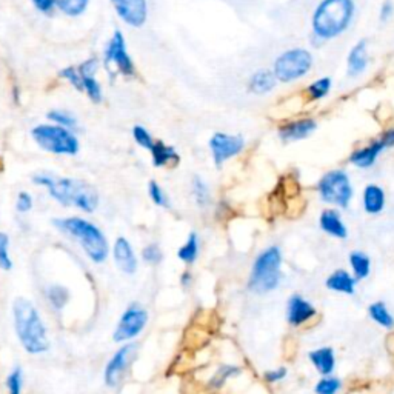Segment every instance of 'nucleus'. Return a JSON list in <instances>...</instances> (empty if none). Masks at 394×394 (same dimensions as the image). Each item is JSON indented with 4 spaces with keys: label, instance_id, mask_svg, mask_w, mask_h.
Here are the masks:
<instances>
[{
    "label": "nucleus",
    "instance_id": "nucleus-14",
    "mask_svg": "<svg viewBox=\"0 0 394 394\" xmlns=\"http://www.w3.org/2000/svg\"><path fill=\"white\" fill-rule=\"evenodd\" d=\"M96 71H97L96 59H90V60L84 62V64L79 68V74H80V79H82L84 90L86 91V95L90 96L93 102L99 103L100 100H102V90H100V85L96 82V79H95Z\"/></svg>",
    "mask_w": 394,
    "mask_h": 394
},
{
    "label": "nucleus",
    "instance_id": "nucleus-41",
    "mask_svg": "<svg viewBox=\"0 0 394 394\" xmlns=\"http://www.w3.org/2000/svg\"><path fill=\"white\" fill-rule=\"evenodd\" d=\"M17 210L21 212H27L31 210V206H33V199L28 195V193H21L17 197Z\"/></svg>",
    "mask_w": 394,
    "mask_h": 394
},
{
    "label": "nucleus",
    "instance_id": "nucleus-35",
    "mask_svg": "<svg viewBox=\"0 0 394 394\" xmlns=\"http://www.w3.org/2000/svg\"><path fill=\"white\" fill-rule=\"evenodd\" d=\"M339 389H341L339 379L327 378V379L319 380V384L316 385V393L317 394H336Z\"/></svg>",
    "mask_w": 394,
    "mask_h": 394
},
{
    "label": "nucleus",
    "instance_id": "nucleus-42",
    "mask_svg": "<svg viewBox=\"0 0 394 394\" xmlns=\"http://www.w3.org/2000/svg\"><path fill=\"white\" fill-rule=\"evenodd\" d=\"M286 376V370L285 368H279V370H273V371H267L265 373V380L270 384L274 382H279V380H282Z\"/></svg>",
    "mask_w": 394,
    "mask_h": 394
},
{
    "label": "nucleus",
    "instance_id": "nucleus-25",
    "mask_svg": "<svg viewBox=\"0 0 394 394\" xmlns=\"http://www.w3.org/2000/svg\"><path fill=\"white\" fill-rule=\"evenodd\" d=\"M354 285L356 280L343 270L334 271L327 279V286L330 290L337 293H345V295H354Z\"/></svg>",
    "mask_w": 394,
    "mask_h": 394
},
{
    "label": "nucleus",
    "instance_id": "nucleus-7",
    "mask_svg": "<svg viewBox=\"0 0 394 394\" xmlns=\"http://www.w3.org/2000/svg\"><path fill=\"white\" fill-rule=\"evenodd\" d=\"M312 65L311 54L304 48L288 49L279 56L274 62L273 74L278 80L284 84L295 82V80L308 74Z\"/></svg>",
    "mask_w": 394,
    "mask_h": 394
},
{
    "label": "nucleus",
    "instance_id": "nucleus-38",
    "mask_svg": "<svg viewBox=\"0 0 394 394\" xmlns=\"http://www.w3.org/2000/svg\"><path fill=\"white\" fill-rule=\"evenodd\" d=\"M148 193H149V197H151L153 202L159 206H168V197L165 196L164 190L160 188L159 184L156 182H149L148 186Z\"/></svg>",
    "mask_w": 394,
    "mask_h": 394
},
{
    "label": "nucleus",
    "instance_id": "nucleus-1",
    "mask_svg": "<svg viewBox=\"0 0 394 394\" xmlns=\"http://www.w3.org/2000/svg\"><path fill=\"white\" fill-rule=\"evenodd\" d=\"M14 327L19 341L29 354H42L48 352L49 341L39 311L28 299L17 297L12 304Z\"/></svg>",
    "mask_w": 394,
    "mask_h": 394
},
{
    "label": "nucleus",
    "instance_id": "nucleus-18",
    "mask_svg": "<svg viewBox=\"0 0 394 394\" xmlns=\"http://www.w3.org/2000/svg\"><path fill=\"white\" fill-rule=\"evenodd\" d=\"M385 149V145L382 140H373L370 145L365 148H360L358 151H354L349 156V162L358 168H371L374 165V162L378 160L379 154Z\"/></svg>",
    "mask_w": 394,
    "mask_h": 394
},
{
    "label": "nucleus",
    "instance_id": "nucleus-46",
    "mask_svg": "<svg viewBox=\"0 0 394 394\" xmlns=\"http://www.w3.org/2000/svg\"><path fill=\"white\" fill-rule=\"evenodd\" d=\"M184 285H188V280H190V274L186 273V274H184Z\"/></svg>",
    "mask_w": 394,
    "mask_h": 394
},
{
    "label": "nucleus",
    "instance_id": "nucleus-20",
    "mask_svg": "<svg viewBox=\"0 0 394 394\" xmlns=\"http://www.w3.org/2000/svg\"><path fill=\"white\" fill-rule=\"evenodd\" d=\"M321 228L331 236L337 237V239H345L348 236V231L345 223L342 222L339 212L334 210H325L321 214Z\"/></svg>",
    "mask_w": 394,
    "mask_h": 394
},
{
    "label": "nucleus",
    "instance_id": "nucleus-30",
    "mask_svg": "<svg viewBox=\"0 0 394 394\" xmlns=\"http://www.w3.org/2000/svg\"><path fill=\"white\" fill-rule=\"evenodd\" d=\"M330 90H331V79L322 77V79H317L316 82H312L308 86V95L311 100H319L327 96Z\"/></svg>",
    "mask_w": 394,
    "mask_h": 394
},
{
    "label": "nucleus",
    "instance_id": "nucleus-6",
    "mask_svg": "<svg viewBox=\"0 0 394 394\" xmlns=\"http://www.w3.org/2000/svg\"><path fill=\"white\" fill-rule=\"evenodd\" d=\"M31 134H33V139L49 153L74 156L79 151L77 139L64 127L39 125L31 131Z\"/></svg>",
    "mask_w": 394,
    "mask_h": 394
},
{
    "label": "nucleus",
    "instance_id": "nucleus-19",
    "mask_svg": "<svg viewBox=\"0 0 394 394\" xmlns=\"http://www.w3.org/2000/svg\"><path fill=\"white\" fill-rule=\"evenodd\" d=\"M368 56H367V40L356 43L348 54V76L356 77L367 70Z\"/></svg>",
    "mask_w": 394,
    "mask_h": 394
},
{
    "label": "nucleus",
    "instance_id": "nucleus-12",
    "mask_svg": "<svg viewBox=\"0 0 394 394\" xmlns=\"http://www.w3.org/2000/svg\"><path fill=\"white\" fill-rule=\"evenodd\" d=\"M137 349L136 343H128V345H123L119 352L112 356L111 360L108 362V365L105 368V384L108 386H116L123 376L125 370H127L128 364L131 362L134 353Z\"/></svg>",
    "mask_w": 394,
    "mask_h": 394
},
{
    "label": "nucleus",
    "instance_id": "nucleus-40",
    "mask_svg": "<svg viewBox=\"0 0 394 394\" xmlns=\"http://www.w3.org/2000/svg\"><path fill=\"white\" fill-rule=\"evenodd\" d=\"M60 76L66 79L71 85L76 86L77 91H84V85H82V79H80V74H79V71L74 70L73 66L65 68L64 71H60Z\"/></svg>",
    "mask_w": 394,
    "mask_h": 394
},
{
    "label": "nucleus",
    "instance_id": "nucleus-5",
    "mask_svg": "<svg viewBox=\"0 0 394 394\" xmlns=\"http://www.w3.org/2000/svg\"><path fill=\"white\" fill-rule=\"evenodd\" d=\"M280 264H282V254L278 247H270L260 253L249 276V290L262 295L276 288L280 280Z\"/></svg>",
    "mask_w": 394,
    "mask_h": 394
},
{
    "label": "nucleus",
    "instance_id": "nucleus-33",
    "mask_svg": "<svg viewBox=\"0 0 394 394\" xmlns=\"http://www.w3.org/2000/svg\"><path fill=\"white\" fill-rule=\"evenodd\" d=\"M8 247H10L8 236H6L5 233H0V268L5 271H10L12 268Z\"/></svg>",
    "mask_w": 394,
    "mask_h": 394
},
{
    "label": "nucleus",
    "instance_id": "nucleus-10",
    "mask_svg": "<svg viewBox=\"0 0 394 394\" xmlns=\"http://www.w3.org/2000/svg\"><path fill=\"white\" fill-rule=\"evenodd\" d=\"M245 142H243L242 136H233L225 133H216L212 134L210 139V149L212 154V160L217 167H221L223 162L234 158L239 154Z\"/></svg>",
    "mask_w": 394,
    "mask_h": 394
},
{
    "label": "nucleus",
    "instance_id": "nucleus-36",
    "mask_svg": "<svg viewBox=\"0 0 394 394\" xmlns=\"http://www.w3.org/2000/svg\"><path fill=\"white\" fill-rule=\"evenodd\" d=\"M133 137H134V140L139 143L140 147L147 148V149H151L153 143H154L153 137L145 128L140 127V125H136V127L133 128Z\"/></svg>",
    "mask_w": 394,
    "mask_h": 394
},
{
    "label": "nucleus",
    "instance_id": "nucleus-15",
    "mask_svg": "<svg viewBox=\"0 0 394 394\" xmlns=\"http://www.w3.org/2000/svg\"><path fill=\"white\" fill-rule=\"evenodd\" d=\"M112 254H114V260L117 267L121 268L123 273L127 274H134L137 270V259L136 254L131 248L130 242L125 239V237H119L114 243V249H112Z\"/></svg>",
    "mask_w": 394,
    "mask_h": 394
},
{
    "label": "nucleus",
    "instance_id": "nucleus-17",
    "mask_svg": "<svg viewBox=\"0 0 394 394\" xmlns=\"http://www.w3.org/2000/svg\"><path fill=\"white\" fill-rule=\"evenodd\" d=\"M316 316V310L310 302H306L305 299L300 296H293L288 302V322L295 327H299L305 322H308L310 319Z\"/></svg>",
    "mask_w": 394,
    "mask_h": 394
},
{
    "label": "nucleus",
    "instance_id": "nucleus-11",
    "mask_svg": "<svg viewBox=\"0 0 394 394\" xmlns=\"http://www.w3.org/2000/svg\"><path fill=\"white\" fill-rule=\"evenodd\" d=\"M106 60L112 62L123 76H134L136 68L127 51L125 37L121 31H116L114 36L111 37V40L108 43V49H106Z\"/></svg>",
    "mask_w": 394,
    "mask_h": 394
},
{
    "label": "nucleus",
    "instance_id": "nucleus-29",
    "mask_svg": "<svg viewBox=\"0 0 394 394\" xmlns=\"http://www.w3.org/2000/svg\"><path fill=\"white\" fill-rule=\"evenodd\" d=\"M54 3L68 16H80L86 10L88 0H54Z\"/></svg>",
    "mask_w": 394,
    "mask_h": 394
},
{
    "label": "nucleus",
    "instance_id": "nucleus-34",
    "mask_svg": "<svg viewBox=\"0 0 394 394\" xmlns=\"http://www.w3.org/2000/svg\"><path fill=\"white\" fill-rule=\"evenodd\" d=\"M22 370L21 368H14L11 371V374L6 379V386H8V393L10 394H21L22 393Z\"/></svg>",
    "mask_w": 394,
    "mask_h": 394
},
{
    "label": "nucleus",
    "instance_id": "nucleus-8",
    "mask_svg": "<svg viewBox=\"0 0 394 394\" xmlns=\"http://www.w3.org/2000/svg\"><path fill=\"white\" fill-rule=\"evenodd\" d=\"M319 195L323 202L347 208L353 197V186L345 171L334 170L325 174L319 182Z\"/></svg>",
    "mask_w": 394,
    "mask_h": 394
},
{
    "label": "nucleus",
    "instance_id": "nucleus-45",
    "mask_svg": "<svg viewBox=\"0 0 394 394\" xmlns=\"http://www.w3.org/2000/svg\"><path fill=\"white\" fill-rule=\"evenodd\" d=\"M380 140H382V143L385 145V149L393 148L394 147V128L386 130L382 134V137H380Z\"/></svg>",
    "mask_w": 394,
    "mask_h": 394
},
{
    "label": "nucleus",
    "instance_id": "nucleus-22",
    "mask_svg": "<svg viewBox=\"0 0 394 394\" xmlns=\"http://www.w3.org/2000/svg\"><path fill=\"white\" fill-rule=\"evenodd\" d=\"M385 206V193L379 185H368L364 190V208L368 214H379Z\"/></svg>",
    "mask_w": 394,
    "mask_h": 394
},
{
    "label": "nucleus",
    "instance_id": "nucleus-23",
    "mask_svg": "<svg viewBox=\"0 0 394 394\" xmlns=\"http://www.w3.org/2000/svg\"><path fill=\"white\" fill-rule=\"evenodd\" d=\"M310 360L315 364L317 371L323 374V376H328V374L333 373L334 365H336L334 352L331 348H321V349H316V352H311Z\"/></svg>",
    "mask_w": 394,
    "mask_h": 394
},
{
    "label": "nucleus",
    "instance_id": "nucleus-2",
    "mask_svg": "<svg viewBox=\"0 0 394 394\" xmlns=\"http://www.w3.org/2000/svg\"><path fill=\"white\" fill-rule=\"evenodd\" d=\"M34 184L45 186L62 205H74L86 212H93L99 205V196L95 186L77 179L54 177V176H36Z\"/></svg>",
    "mask_w": 394,
    "mask_h": 394
},
{
    "label": "nucleus",
    "instance_id": "nucleus-31",
    "mask_svg": "<svg viewBox=\"0 0 394 394\" xmlns=\"http://www.w3.org/2000/svg\"><path fill=\"white\" fill-rule=\"evenodd\" d=\"M68 297H70V295H68L66 288L60 285H53L51 288L48 290V299L56 310L64 308L65 304L68 302Z\"/></svg>",
    "mask_w": 394,
    "mask_h": 394
},
{
    "label": "nucleus",
    "instance_id": "nucleus-43",
    "mask_svg": "<svg viewBox=\"0 0 394 394\" xmlns=\"http://www.w3.org/2000/svg\"><path fill=\"white\" fill-rule=\"evenodd\" d=\"M33 3L37 10L45 12V14L51 12L54 8V0H33Z\"/></svg>",
    "mask_w": 394,
    "mask_h": 394
},
{
    "label": "nucleus",
    "instance_id": "nucleus-37",
    "mask_svg": "<svg viewBox=\"0 0 394 394\" xmlns=\"http://www.w3.org/2000/svg\"><path fill=\"white\" fill-rule=\"evenodd\" d=\"M48 117L51 119V121H54L56 123H59V127H64V128H71L76 125V119L70 114H66V112L64 111H51V112H48Z\"/></svg>",
    "mask_w": 394,
    "mask_h": 394
},
{
    "label": "nucleus",
    "instance_id": "nucleus-26",
    "mask_svg": "<svg viewBox=\"0 0 394 394\" xmlns=\"http://www.w3.org/2000/svg\"><path fill=\"white\" fill-rule=\"evenodd\" d=\"M349 264L353 267L356 279H365L370 274V259L367 254L360 251L352 253L349 254Z\"/></svg>",
    "mask_w": 394,
    "mask_h": 394
},
{
    "label": "nucleus",
    "instance_id": "nucleus-32",
    "mask_svg": "<svg viewBox=\"0 0 394 394\" xmlns=\"http://www.w3.org/2000/svg\"><path fill=\"white\" fill-rule=\"evenodd\" d=\"M193 195H195L197 204L200 206L208 205V202H210L208 186L205 185V182L200 177H195V182H193Z\"/></svg>",
    "mask_w": 394,
    "mask_h": 394
},
{
    "label": "nucleus",
    "instance_id": "nucleus-3",
    "mask_svg": "<svg viewBox=\"0 0 394 394\" xmlns=\"http://www.w3.org/2000/svg\"><path fill=\"white\" fill-rule=\"evenodd\" d=\"M354 17V0H322L312 12V34L319 40L341 36Z\"/></svg>",
    "mask_w": 394,
    "mask_h": 394
},
{
    "label": "nucleus",
    "instance_id": "nucleus-39",
    "mask_svg": "<svg viewBox=\"0 0 394 394\" xmlns=\"http://www.w3.org/2000/svg\"><path fill=\"white\" fill-rule=\"evenodd\" d=\"M142 256H143V260L148 262V264H159V262L162 260V251H160V248L158 245H148L143 248V251H142Z\"/></svg>",
    "mask_w": 394,
    "mask_h": 394
},
{
    "label": "nucleus",
    "instance_id": "nucleus-16",
    "mask_svg": "<svg viewBox=\"0 0 394 394\" xmlns=\"http://www.w3.org/2000/svg\"><path fill=\"white\" fill-rule=\"evenodd\" d=\"M316 122L312 119H300V121H295L284 125L279 130L280 139L285 142H293V140H300L308 137L312 131L316 130Z\"/></svg>",
    "mask_w": 394,
    "mask_h": 394
},
{
    "label": "nucleus",
    "instance_id": "nucleus-4",
    "mask_svg": "<svg viewBox=\"0 0 394 394\" xmlns=\"http://www.w3.org/2000/svg\"><path fill=\"white\" fill-rule=\"evenodd\" d=\"M54 225L60 231H64L73 239H76L88 258L96 262V264H102L108 258V242H106L105 236L102 234L96 225H93L88 221H84L80 217H70V219H58L54 221Z\"/></svg>",
    "mask_w": 394,
    "mask_h": 394
},
{
    "label": "nucleus",
    "instance_id": "nucleus-13",
    "mask_svg": "<svg viewBox=\"0 0 394 394\" xmlns=\"http://www.w3.org/2000/svg\"><path fill=\"white\" fill-rule=\"evenodd\" d=\"M111 2L122 21L131 27H142L147 22V0H111Z\"/></svg>",
    "mask_w": 394,
    "mask_h": 394
},
{
    "label": "nucleus",
    "instance_id": "nucleus-9",
    "mask_svg": "<svg viewBox=\"0 0 394 394\" xmlns=\"http://www.w3.org/2000/svg\"><path fill=\"white\" fill-rule=\"evenodd\" d=\"M148 322V312L142 308L140 305H130L127 311L123 312L121 321L117 323L112 339L114 342H125L139 336L140 331L145 328Z\"/></svg>",
    "mask_w": 394,
    "mask_h": 394
},
{
    "label": "nucleus",
    "instance_id": "nucleus-24",
    "mask_svg": "<svg viewBox=\"0 0 394 394\" xmlns=\"http://www.w3.org/2000/svg\"><path fill=\"white\" fill-rule=\"evenodd\" d=\"M276 82L278 79L271 71L262 70L254 73L251 79H249V90L254 95H267V93H270L276 86Z\"/></svg>",
    "mask_w": 394,
    "mask_h": 394
},
{
    "label": "nucleus",
    "instance_id": "nucleus-21",
    "mask_svg": "<svg viewBox=\"0 0 394 394\" xmlns=\"http://www.w3.org/2000/svg\"><path fill=\"white\" fill-rule=\"evenodd\" d=\"M149 151H151V156H153V164L158 168L167 167V165H177L180 160L176 149H174L173 147L165 145V143L160 140H154Z\"/></svg>",
    "mask_w": 394,
    "mask_h": 394
},
{
    "label": "nucleus",
    "instance_id": "nucleus-28",
    "mask_svg": "<svg viewBox=\"0 0 394 394\" xmlns=\"http://www.w3.org/2000/svg\"><path fill=\"white\" fill-rule=\"evenodd\" d=\"M370 316L373 321H376L379 325H382L385 328H393L394 327V319L386 310V306L382 302H376L370 305Z\"/></svg>",
    "mask_w": 394,
    "mask_h": 394
},
{
    "label": "nucleus",
    "instance_id": "nucleus-44",
    "mask_svg": "<svg viewBox=\"0 0 394 394\" xmlns=\"http://www.w3.org/2000/svg\"><path fill=\"white\" fill-rule=\"evenodd\" d=\"M393 3L391 2H384V5L380 6V22H386L393 16Z\"/></svg>",
    "mask_w": 394,
    "mask_h": 394
},
{
    "label": "nucleus",
    "instance_id": "nucleus-27",
    "mask_svg": "<svg viewBox=\"0 0 394 394\" xmlns=\"http://www.w3.org/2000/svg\"><path fill=\"white\" fill-rule=\"evenodd\" d=\"M199 254V239L196 233H191L188 236V241L185 242V245L179 249L177 256L180 260H184L185 264H193L196 260Z\"/></svg>",
    "mask_w": 394,
    "mask_h": 394
}]
</instances>
